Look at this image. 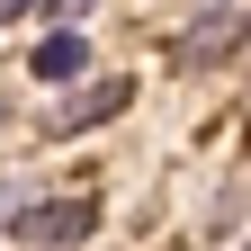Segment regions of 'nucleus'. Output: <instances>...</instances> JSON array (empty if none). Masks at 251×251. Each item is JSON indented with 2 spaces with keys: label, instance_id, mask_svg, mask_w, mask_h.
Segmentation results:
<instances>
[{
  "label": "nucleus",
  "instance_id": "0eeeda50",
  "mask_svg": "<svg viewBox=\"0 0 251 251\" xmlns=\"http://www.w3.org/2000/svg\"><path fill=\"white\" fill-rule=\"evenodd\" d=\"M0 117H9V108H0Z\"/></svg>",
  "mask_w": 251,
  "mask_h": 251
},
{
  "label": "nucleus",
  "instance_id": "7ed1b4c3",
  "mask_svg": "<svg viewBox=\"0 0 251 251\" xmlns=\"http://www.w3.org/2000/svg\"><path fill=\"white\" fill-rule=\"evenodd\" d=\"M242 36H251V18H242V9H215L206 27H188V36L171 45V63H179V72H215V63H225Z\"/></svg>",
  "mask_w": 251,
  "mask_h": 251
},
{
  "label": "nucleus",
  "instance_id": "20e7f679",
  "mask_svg": "<svg viewBox=\"0 0 251 251\" xmlns=\"http://www.w3.org/2000/svg\"><path fill=\"white\" fill-rule=\"evenodd\" d=\"M27 72H36L45 90H63V81H81V72H90V45L72 36V27H54V36L36 45V63H27Z\"/></svg>",
  "mask_w": 251,
  "mask_h": 251
},
{
  "label": "nucleus",
  "instance_id": "39448f33",
  "mask_svg": "<svg viewBox=\"0 0 251 251\" xmlns=\"http://www.w3.org/2000/svg\"><path fill=\"white\" fill-rule=\"evenodd\" d=\"M45 9H54V18H90L99 0H45Z\"/></svg>",
  "mask_w": 251,
  "mask_h": 251
},
{
  "label": "nucleus",
  "instance_id": "423d86ee",
  "mask_svg": "<svg viewBox=\"0 0 251 251\" xmlns=\"http://www.w3.org/2000/svg\"><path fill=\"white\" fill-rule=\"evenodd\" d=\"M27 9H45V0H0V27H9V18H27Z\"/></svg>",
  "mask_w": 251,
  "mask_h": 251
},
{
  "label": "nucleus",
  "instance_id": "f03ea898",
  "mask_svg": "<svg viewBox=\"0 0 251 251\" xmlns=\"http://www.w3.org/2000/svg\"><path fill=\"white\" fill-rule=\"evenodd\" d=\"M126 99H135V81L126 72H108V81H90V90H72L54 117H45V135L54 144H72V135H90V126H108V117H126Z\"/></svg>",
  "mask_w": 251,
  "mask_h": 251
},
{
  "label": "nucleus",
  "instance_id": "f257e3e1",
  "mask_svg": "<svg viewBox=\"0 0 251 251\" xmlns=\"http://www.w3.org/2000/svg\"><path fill=\"white\" fill-rule=\"evenodd\" d=\"M90 225H99V198H36L27 215H9V233L18 242H36V251H72V242H90Z\"/></svg>",
  "mask_w": 251,
  "mask_h": 251
}]
</instances>
